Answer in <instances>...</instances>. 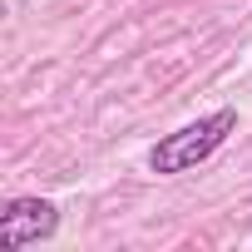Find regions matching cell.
<instances>
[{"mask_svg": "<svg viewBox=\"0 0 252 252\" xmlns=\"http://www.w3.org/2000/svg\"><path fill=\"white\" fill-rule=\"evenodd\" d=\"M232 129H237V109H213V114L183 124L178 134H163V139L149 149V168L163 173V178L188 173V168H198L203 158H213V154L227 144Z\"/></svg>", "mask_w": 252, "mask_h": 252, "instance_id": "obj_1", "label": "cell"}, {"mask_svg": "<svg viewBox=\"0 0 252 252\" xmlns=\"http://www.w3.org/2000/svg\"><path fill=\"white\" fill-rule=\"evenodd\" d=\"M60 227V208L50 198H10L0 213V247H30L55 237Z\"/></svg>", "mask_w": 252, "mask_h": 252, "instance_id": "obj_2", "label": "cell"}]
</instances>
